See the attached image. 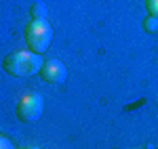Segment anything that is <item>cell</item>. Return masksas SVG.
I'll use <instances>...</instances> for the list:
<instances>
[{
  "instance_id": "ba28073f",
  "label": "cell",
  "mask_w": 158,
  "mask_h": 149,
  "mask_svg": "<svg viewBox=\"0 0 158 149\" xmlns=\"http://www.w3.org/2000/svg\"><path fill=\"white\" fill-rule=\"evenodd\" d=\"M0 149H15V145L6 137H0Z\"/></svg>"
},
{
  "instance_id": "5b68a950",
  "label": "cell",
  "mask_w": 158,
  "mask_h": 149,
  "mask_svg": "<svg viewBox=\"0 0 158 149\" xmlns=\"http://www.w3.org/2000/svg\"><path fill=\"white\" fill-rule=\"evenodd\" d=\"M30 15H32V19H47L49 9H47V4H44V2L36 0V2L30 6Z\"/></svg>"
},
{
  "instance_id": "3957f363",
  "label": "cell",
  "mask_w": 158,
  "mask_h": 149,
  "mask_svg": "<svg viewBox=\"0 0 158 149\" xmlns=\"http://www.w3.org/2000/svg\"><path fill=\"white\" fill-rule=\"evenodd\" d=\"M42 109H44V99H42L38 92L30 90V92H25L23 97L19 99L17 107H15V116H17L21 122H25V124H32V122L40 120Z\"/></svg>"
},
{
  "instance_id": "9c48e42d",
  "label": "cell",
  "mask_w": 158,
  "mask_h": 149,
  "mask_svg": "<svg viewBox=\"0 0 158 149\" xmlns=\"http://www.w3.org/2000/svg\"><path fill=\"white\" fill-rule=\"evenodd\" d=\"M146 149H156V147H152V145H148V147Z\"/></svg>"
},
{
  "instance_id": "8992f818",
  "label": "cell",
  "mask_w": 158,
  "mask_h": 149,
  "mask_svg": "<svg viewBox=\"0 0 158 149\" xmlns=\"http://www.w3.org/2000/svg\"><path fill=\"white\" fill-rule=\"evenodd\" d=\"M143 32H148V34H156L158 32V19L156 17H150L148 15L146 19H143Z\"/></svg>"
},
{
  "instance_id": "30bf717a",
  "label": "cell",
  "mask_w": 158,
  "mask_h": 149,
  "mask_svg": "<svg viewBox=\"0 0 158 149\" xmlns=\"http://www.w3.org/2000/svg\"><path fill=\"white\" fill-rule=\"evenodd\" d=\"M23 149H36V147H23Z\"/></svg>"
},
{
  "instance_id": "52a82bcc",
  "label": "cell",
  "mask_w": 158,
  "mask_h": 149,
  "mask_svg": "<svg viewBox=\"0 0 158 149\" xmlns=\"http://www.w3.org/2000/svg\"><path fill=\"white\" fill-rule=\"evenodd\" d=\"M146 11L150 17L158 19V0H146Z\"/></svg>"
},
{
  "instance_id": "6da1fadb",
  "label": "cell",
  "mask_w": 158,
  "mask_h": 149,
  "mask_svg": "<svg viewBox=\"0 0 158 149\" xmlns=\"http://www.w3.org/2000/svg\"><path fill=\"white\" fill-rule=\"evenodd\" d=\"M42 63H44L42 55H36L32 50H15L4 57L2 67L13 78H25V76H36Z\"/></svg>"
},
{
  "instance_id": "277c9868",
  "label": "cell",
  "mask_w": 158,
  "mask_h": 149,
  "mask_svg": "<svg viewBox=\"0 0 158 149\" xmlns=\"http://www.w3.org/2000/svg\"><path fill=\"white\" fill-rule=\"evenodd\" d=\"M38 76H40V80L47 82V84H61V82H65V78H68V67H65L59 59H47V61L42 63Z\"/></svg>"
},
{
  "instance_id": "7a4b0ae2",
  "label": "cell",
  "mask_w": 158,
  "mask_h": 149,
  "mask_svg": "<svg viewBox=\"0 0 158 149\" xmlns=\"http://www.w3.org/2000/svg\"><path fill=\"white\" fill-rule=\"evenodd\" d=\"M23 38H25L27 49L32 53L42 55V53H47V49L53 42V27H51V23L47 19H32L25 25Z\"/></svg>"
}]
</instances>
